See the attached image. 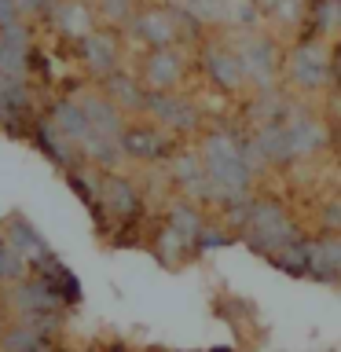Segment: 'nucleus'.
I'll list each match as a JSON object with an SVG mask.
<instances>
[{
  "label": "nucleus",
  "mask_w": 341,
  "mask_h": 352,
  "mask_svg": "<svg viewBox=\"0 0 341 352\" xmlns=\"http://www.w3.org/2000/svg\"><path fill=\"white\" fill-rule=\"evenodd\" d=\"M4 301L15 316H63V305H66L48 283L37 279V275H26V279L11 283Z\"/></svg>",
  "instance_id": "f257e3e1"
},
{
  "label": "nucleus",
  "mask_w": 341,
  "mask_h": 352,
  "mask_svg": "<svg viewBox=\"0 0 341 352\" xmlns=\"http://www.w3.org/2000/svg\"><path fill=\"white\" fill-rule=\"evenodd\" d=\"M0 239H4L26 264H33V261H41V257H48V253H52L48 242L41 239V231L33 228V224H26L22 217H11L8 224H4V235H0Z\"/></svg>",
  "instance_id": "f03ea898"
},
{
  "label": "nucleus",
  "mask_w": 341,
  "mask_h": 352,
  "mask_svg": "<svg viewBox=\"0 0 341 352\" xmlns=\"http://www.w3.org/2000/svg\"><path fill=\"white\" fill-rule=\"evenodd\" d=\"M81 48H85V59L92 63L99 74H110V70H114V63H118V48H114V41H110L107 33H88Z\"/></svg>",
  "instance_id": "7ed1b4c3"
},
{
  "label": "nucleus",
  "mask_w": 341,
  "mask_h": 352,
  "mask_svg": "<svg viewBox=\"0 0 341 352\" xmlns=\"http://www.w3.org/2000/svg\"><path fill=\"white\" fill-rule=\"evenodd\" d=\"M125 151L132 158H158L162 154V140L154 132H143V129H132L125 132Z\"/></svg>",
  "instance_id": "20e7f679"
},
{
  "label": "nucleus",
  "mask_w": 341,
  "mask_h": 352,
  "mask_svg": "<svg viewBox=\"0 0 341 352\" xmlns=\"http://www.w3.org/2000/svg\"><path fill=\"white\" fill-rule=\"evenodd\" d=\"M19 22V11L11 0H0V30H8V26H15Z\"/></svg>",
  "instance_id": "39448f33"
},
{
  "label": "nucleus",
  "mask_w": 341,
  "mask_h": 352,
  "mask_svg": "<svg viewBox=\"0 0 341 352\" xmlns=\"http://www.w3.org/2000/svg\"><path fill=\"white\" fill-rule=\"evenodd\" d=\"M30 352H59V349H55L52 341H44V345H37V349H30Z\"/></svg>",
  "instance_id": "423d86ee"
},
{
  "label": "nucleus",
  "mask_w": 341,
  "mask_h": 352,
  "mask_svg": "<svg viewBox=\"0 0 341 352\" xmlns=\"http://www.w3.org/2000/svg\"><path fill=\"white\" fill-rule=\"evenodd\" d=\"M4 327H8V316H4V312H0V330H4Z\"/></svg>",
  "instance_id": "0eeeda50"
}]
</instances>
